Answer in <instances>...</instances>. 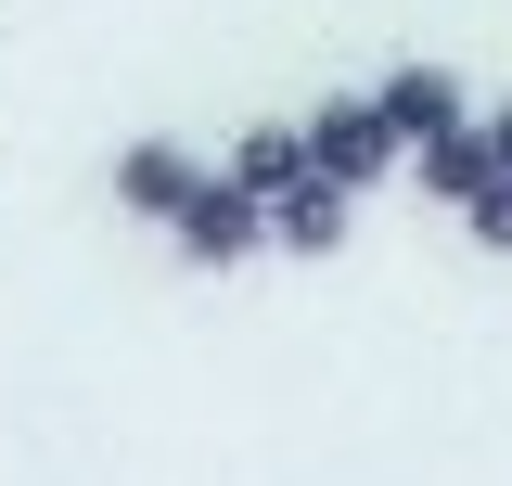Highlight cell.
I'll list each match as a JSON object with an SVG mask.
<instances>
[{
	"label": "cell",
	"instance_id": "5",
	"mask_svg": "<svg viewBox=\"0 0 512 486\" xmlns=\"http://www.w3.org/2000/svg\"><path fill=\"white\" fill-rule=\"evenodd\" d=\"M372 103H384V128L410 141V167L436 154L448 128H474V116H487V103H474V90H461L448 64H384V77H372Z\"/></svg>",
	"mask_w": 512,
	"mask_h": 486
},
{
	"label": "cell",
	"instance_id": "6",
	"mask_svg": "<svg viewBox=\"0 0 512 486\" xmlns=\"http://www.w3.org/2000/svg\"><path fill=\"white\" fill-rule=\"evenodd\" d=\"M487 154H500V167H512V103H487Z\"/></svg>",
	"mask_w": 512,
	"mask_h": 486
},
{
	"label": "cell",
	"instance_id": "3",
	"mask_svg": "<svg viewBox=\"0 0 512 486\" xmlns=\"http://www.w3.org/2000/svg\"><path fill=\"white\" fill-rule=\"evenodd\" d=\"M116 218H141V231H180V205L205 180H218V154H192V141H167V128H141V141H116Z\"/></svg>",
	"mask_w": 512,
	"mask_h": 486
},
{
	"label": "cell",
	"instance_id": "1",
	"mask_svg": "<svg viewBox=\"0 0 512 486\" xmlns=\"http://www.w3.org/2000/svg\"><path fill=\"white\" fill-rule=\"evenodd\" d=\"M231 180L269 205V256H346V231H359V192L346 180H320V154H308V116H269L231 141Z\"/></svg>",
	"mask_w": 512,
	"mask_h": 486
},
{
	"label": "cell",
	"instance_id": "4",
	"mask_svg": "<svg viewBox=\"0 0 512 486\" xmlns=\"http://www.w3.org/2000/svg\"><path fill=\"white\" fill-rule=\"evenodd\" d=\"M167 256H180V269H244V256H269V205H256L244 180H231V154H218V180H205V192L180 205Z\"/></svg>",
	"mask_w": 512,
	"mask_h": 486
},
{
	"label": "cell",
	"instance_id": "2",
	"mask_svg": "<svg viewBox=\"0 0 512 486\" xmlns=\"http://www.w3.org/2000/svg\"><path fill=\"white\" fill-rule=\"evenodd\" d=\"M308 154H320V180H346L359 205H372L384 180H410V141L384 128L372 90H320V103H308Z\"/></svg>",
	"mask_w": 512,
	"mask_h": 486
}]
</instances>
